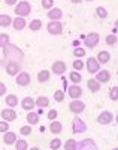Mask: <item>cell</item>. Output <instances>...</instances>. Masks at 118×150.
<instances>
[{
    "label": "cell",
    "instance_id": "6da1fadb",
    "mask_svg": "<svg viewBox=\"0 0 118 150\" xmlns=\"http://www.w3.org/2000/svg\"><path fill=\"white\" fill-rule=\"evenodd\" d=\"M3 50V57L5 59H9V62H20L22 60V51L18 48V47H15V45H6L5 48H2Z\"/></svg>",
    "mask_w": 118,
    "mask_h": 150
},
{
    "label": "cell",
    "instance_id": "7a4b0ae2",
    "mask_svg": "<svg viewBox=\"0 0 118 150\" xmlns=\"http://www.w3.org/2000/svg\"><path fill=\"white\" fill-rule=\"evenodd\" d=\"M30 12H32V5L29 2L21 0V3H17V6H15V15L25 18L27 15H30Z\"/></svg>",
    "mask_w": 118,
    "mask_h": 150
},
{
    "label": "cell",
    "instance_id": "3957f363",
    "mask_svg": "<svg viewBox=\"0 0 118 150\" xmlns=\"http://www.w3.org/2000/svg\"><path fill=\"white\" fill-rule=\"evenodd\" d=\"M82 39H84V45H85L87 48L93 50V48H96V47L99 45V42H100V35L93 32V33H88L87 36H84Z\"/></svg>",
    "mask_w": 118,
    "mask_h": 150
},
{
    "label": "cell",
    "instance_id": "277c9868",
    "mask_svg": "<svg viewBox=\"0 0 118 150\" xmlns=\"http://www.w3.org/2000/svg\"><path fill=\"white\" fill-rule=\"evenodd\" d=\"M46 30L49 35H54V36H58L63 33V24L60 21H49L48 26H46Z\"/></svg>",
    "mask_w": 118,
    "mask_h": 150
},
{
    "label": "cell",
    "instance_id": "5b68a950",
    "mask_svg": "<svg viewBox=\"0 0 118 150\" xmlns=\"http://www.w3.org/2000/svg\"><path fill=\"white\" fill-rule=\"evenodd\" d=\"M87 71L91 74V75H96L99 71H100V63H99V60L97 59H94V57H88L87 59Z\"/></svg>",
    "mask_w": 118,
    "mask_h": 150
},
{
    "label": "cell",
    "instance_id": "8992f818",
    "mask_svg": "<svg viewBox=\"0 0 118 150\" xmlns=\"http://www.w3.org/2000/svg\"><path fill=\"white\" fill-rule=\"evenodd\" d=\"M72 128H73V134H82V132L87 131V125H85V122L81 117L75 116L73 123H72Z\"/></svg>",
    "mask_w": 118,
    "mask_h": 150
},
{
    "label": "cell",
    "instance_id": "52a82bcc",
    "mask_svg": "<svg viewBox=\"0 0 118 150\" xmlns=\"http://www.w3.org/2000/svg\"><path fill=\"white\" fill-rule=\"evenodd\" d=\"M6 74L11 75V77H17V75L21 72V65L18 63V62H8L6 65Z\"/></svg>",
    "mask_w": 118,
    "mask_h": 150
},
{
    "label": "cell",
    "instance_id": "ba28073f",
    "mask_svg": "<svg viewBox=\"0 0 118 150\" xmlns=\"http://www.w3.org/2000/svg\"><path fill=\"white\" fill-rule=\"evenodd\" d=\"M69 110L73 112V114H79V112H82L85 110V104L81 101V99H73V101L69 104Z\"/></svg>",
    "mask_w": 118,
    "mask_h": 150
},
{
    "label": "cell",
    "instance_id": "9c48e42d",
    "mask_svg": "<svg viewBox=\"0 0 118 150\" xmlns=\"http://www.w3.org/2000/svg\"><path fill=\"white\" fill-rule=\"evenodd\" d=\"M66 71H67V66H66V63H64L63 60H57V62L52 63L51 72L54 74V75H63Z\"/></svg>",
    "mask_w": 118,
    "mask_h": 150
},
{
    "label": "cell",
    "instance_id": "30bf717a",
    "mask_svg": "<svg viewBox=\"0 0 118 150\" xmlns=\"http://www.w3.org/2000/svg\"><path fill=\"white\" fill-rule=\"evenodd\" d=\"M15 81L20 87H25L30 84V74L29 72H20L17 77H15Z\"/></svg>",
    "mask_w": 118,
    "mask_h": 150
},
{
    "label": "cell",
    "instance_id": "8fae6325",
    "mask_svg": "<svg viewBox=\"0 0 118 150\" xmlns=\"http://www.w3.org/2000/svg\"><path fill=\"white\" fill-rule=\"evenodd\" d=\"M112 120H114V116L111 111H102L97 116V123H100V125H109V123H112Z\"/></svg>",
    "mask_w": 118,
    "mask_h": 150
},
{
    "label": "cell",
    "instance_id": "7c38bea8",
    "mask_svg": "<svg viewBox=\"0 0 118 150\" xmlns=\"http://www.w3.org/2000/svg\"><path fill=\"white\" fill-rule=\"evenodd\" d=\"M78 150H99V149L93 140L87 138V140H82L81 143H78Z\"/></svg>",
    "mask_w": 118,
    "mask_h": 150
},
{
    "label": "cell",
    "instance_id": "4fadbf2b",
    "mask_svg": "<svg viewBox=\"0 0 118 150\" xmlns=\"http://www.w3.org/2000/svg\"><path fill=\"white\" fill-rule=\"evenodd\" d=\"M0 116H2V120L14 122L17 119V112L14 111V108H3L2 112H0Z\"/></svg>",
    "mask_w": 118,
    "mask_h": 150
},
{
    "label": "cell",
    "instance_id": "5bb4252c",
    "mask_svg": "<svg viewBox=\"0 0 118 150\" xmlns=\"http://www.w3.org/2000/svg\"><path fill=\"white\" fill-rule=\"evenodd\" d=\"M70 99H79L82 96V87H79L78 84H72L69 87V90H67Z\"/></svg>",
    "mask_w": 118,
    "mask_h": 150
},
{
    "label": "cell",
    "instance_id": "9a60e30c",
    "mask_svg": "<svg viewBox=\"0 0 118 150\" xmlns=\"http://www.w3.org/2000/svg\"><path fill=\"white\" fill-rule=\"evenodd\" d=\"M51 21H60L63 18V11L58 8H52L51 11H48V15H46Z\"/></svg>",
    "mask_w": 118,
    "mask_h": 150
},
{
    "label": "cell",
    "instance_id": "2e32d148",
    "mask_svg": "<svg viewBox=\"0 0 118 150\" xmlns=\"http://www.w3.org/2000/svg\"><path fill=\"white\" fill-rule=\"evenodd\" d=\"M17 141H18V137H17L15 132L8 131L6 134H3V143H5V144H8V146H11V144H17Z\"/></svg>",
    "mask_w": 118,
    "mask_h": 150
},
{
    "label": "cell",
    "instance_id": "e0dca14e",
    "mask_svg": "<svg viewBox=\"0 0 118 150\" xmlns=\"http://www.w3.org/2000/svg\"><path fill=\"white\" fill-rule=\"evenodd\" d=\"M21 107H22L24 111H32V110H34V107H36V101H34L33 98L27 96V98H24V99H22Z\"/></svg>",
    "mask_w": 118,
    "mask_h": 150
},
{
    "label": "cell",
    "instance_id": "ac0fdd59",
    "mask_svg": "<svg viewBox=\"0 0 118 150\" xmlns=\"http://www.w3.org/2000/svg\"><path fill=\"white\" fill-rule=\"evenodd\" d=\"M96 80L102 84V83H108L109 80H111V72L109 71H106V69H100L97 74H96Z\"/></svg>",
    "mask_w": 118,
    "mask_h": 150
},
{
    "label": "cell",
    "instance_id": "d6986e66",
    "mask_svg": "<svg viewBox=\"0 0 118 150\" xmlns=\"http://www.w3.org/2000/svg\"><path fill=\"white\" fill-rule=\"evenodd\" d=\"M87 87H88V90L91 92V93H97L102 87H100V83L96 80V78H90L88 81H87Z\"/></svg>",
    "mask_w": 118,
    "mask_h": 150
},
{
    "label": "cell",
    "instance_id": "ffe728a7",
    "mask_svg": "<svg viewBox=\"0 0 118 150\" xmlns=\"http://www.w3.org/2000/svg\"><path fill=\"white\" fill-rule=\"evenodd\" d=\"M12 26H14L15 30H22V29L27 27V21H25L24 17H17V18H14V23H12Z\"/></svg>",
    "mask_w": 118,
    "mask_h": 150
},
{
    "label": "cell",
    "instance_id": "44dd1931",
    "mask_svg": "<svg viewBox=\"0 0 118 150\" xmlns=\"http://www.w3.org/2000/svg\"><path fill=\"white\" fill-rule=\"evenodd\" d=\"M96 59L99 60V63H100V65H106L108 62L111 60V54H109V51L103 50V51H99V54H97Z\"/></svg>",
    "mask_w": 118,
    "mask_h": 150
},
{
    "label": "cell",
    "instance_id": "7402d4cb",
    "mask_svg": "<svg viewBox=\"0 0 118 150\" xmlns=\"http://www.w3.org/2000/svg\"><path fill=\"white\" fill-rule=\"evenodd\" d=\"M49 131H51V134L58 135V134L63 131V125H61L58 120H52V122L49 123Z\"/></svg>",
    "mask_w": 118,
    "mask_h": 150
},
{
    "label": "cell",
    "instance_id": "603a6c76",
    "mask_svg": "<svg viewBox=\"0 0 118 150\" xmlns=\"http://www.w3.org/2000/svg\"><path fill=\"white\" fill-rule=\"evenodd\" d=\"M5 102L8 104V107H9V108H15V107L20 104L18 96H17V95H8V96L5 98Z\"/></svg>",
    "mask_w": 118,
    "mask_h": 150
},
{
    "label": "cell",
    "instance_id": "cb8c5ba5",
    "mask_svg": "<svg viewBox=\"0 0 118 150\" xmlns=\"http://www.w3.org/2000/svg\"><path fill=\"white\" fill-rule=\"evenodd\" d=\"M51 78V72L48 69H42L41 72L37 74V81L39 83H48Z\"/></svg>",
    "mask_w": 118,
    "mask_h": 150
},
{
    "label": "cell",
    "instance_id": "d4e9b609",
    "mask_svg": "<svg viewBox=\"0 0 118 150\" xmlns=\"http://www.w3.org/2000/svg\"><path fill=\"white\" fill-rule=\"evenodd\" d=\"M25 120H27V123L29 125H36V123H39V114L37 112H34V111H29L27 112V116H25Z\"/></svg>",
    "mask_w": 118,
    "mask_h": 150
},
{
    "label": "cell",
    "instance_id": "484cf974",
    "mask_svg": "<svg viewBox=\"0 0 118 150\" xmlns=\"http://www.w3.org/2000/svg\"><path fill=\"white\" fill-rule=\"evenodd\" d=\"M12 23H14V20L11 18V15H8V14L0 15V26L2 27H8V26H11Z\"/></svg>",
    "mask_w": 118,
    "mask_h": 150
},
{
    "label": "cell",
    "instance_id": "4316f807",
    "mask_svg": "<svg viewBox=\"0 0 118 150\" xmlns=\"http://www.w3.org/2000/svg\"><path fill=\"white\" fill-rule=\"evenodd\" d=\"M69 78H70V81H72L73 84H79V83L82 81V75L78 72V71H72L70 75H69Z\"/></svg>",
    "mask_w": 118,
    "mask_h": 150
},
{
    "label": "cell",
    "instance_id": "83f0119b",
    "mask_svg": "<svg viewBox=\"0 0 118 150\" xmlns=\"http://www.w3.org/2000/svg\"><path fill=\"white\" fill-rule=\"evenodd\" d=\"M63 149L64 150H78V141H75L73 138L67 140L66 143L63 144Z\"/></svg>",
    "mask_w": 118,
    "mask_h": 150
},
{
    "label": "cell",
    "instance_id": "f1b7e54d",
    "mask_svg": "<svg viewBox=\"0 0 118 150\" xmlns=\"http://www.w3.org/2000/svg\"><path fill=\"white\" fill-rule=\"evenodd\" d=\"M48 105H49V99H48L46 96H39V98L36 99V107L45 108V107H48Z\"/></svg>",
    "mask_w": 118,
    "mask_h": 150
},
{
    "label": "cell",
    "instance_id": "f546056e",
    "mask_svg": "<svg viewBox=\"0 0 118 150\" xmlns=\"http://www.w3.org/2000/svg\"><path fill=\"white\" fill-rule=\"evenodd\" d=\"M29 29L32 30V32H39L42 29V21L41 20H33L30 24H29Z\"/></svg>",
    "mask_w": 118,
    "mask_h": 150
},
{
    "label": "cell",
    "instance_id": "4dcf8cb0",
    "mask_svg": "<svg viewBox=\"0 0 118 150\" xmlns=\"http://www.w3.org/2000/svg\"><path fill=\"white\" fill-rule=\"evenodd\" d=\"M60 147H63V143H61L60 138H52L49 141V149L51 150H58Z\"/></svg>",
    "mask_w": 118,
    "mask_h": 150
},
{
    "label": "cell",
    "instance_id": "1f68e13d",
    "mask_svg": "<svg viewBox=\"0 0 118 150\" xmlns=\"http://www.w3.org/2000/svg\"><path fill=\"white\" fill-rule=\"evenodd\" d=\"M96 15H97L99 18L105 20V18L108 17V11H106V8H103V6H97V9H96Z\"/></svg>",
    "mask_w": 118,
    "mask_h": 150
},
{
    "label": "cell",
    "instance_id": "d6a6232c",
    "mask_svg": "<svg viewBox=\"0 0 118 150\" xmlns=\"http://www.w3.org/2000/svg\"><path fill=\"white\" fill-rule=\"evenodd\" d=\"M109 99H111V101H118V86L111 87V90H109Z\"/></svg>",
    "mask_w": 118,
    "mask_h": 150
},
{
    "label": "cell",
    "instance_id": "836d02e7",
    "mask_svg": "<svg viewBox=\"0 0 118 150\" xmlns=\"http://www.w3.org/2000/svg\"><path fill=\"white\" fill-rule=\"evenodd\" d=\"M9 41H11V38H9L8 33H2V35H0V45H2V48L9 45Z\"/></svg>",
    "mask_w": 118,
    "mask_h": 150
},
{
    "label": "cell",
    "instance_id": "e575fe53",
    "mask_svg": "<svg viewBox=\"0 0 118 150\" xmlns=\"http://www.w3.org/2000/svg\"><path fill=\"white\" fill-rule=\"evenodd\" d=\"M15 146H17V147H15L17 150H29V144H27V141L22 140V138H21V140H18Z\"/></svg>",
    "mask_w": 118,
    "mask_h": 150
},
{
    "label": "cell",
    "instance_id": "d590c367",
    "mask_svg": "<svg viewBox=\"0 0 118 150\" xmlns=\"http://www.w3.org/2000/svg\"><path fill=\"white\" fill-rule=\"evenodd\" d=\"M20 134L21 135H30L32 134V125H24V126H21L20 128Z\"/></svg>",
    "mask_w": 118,
    "mask_h": 150
},
{
    "label": "cell",
    "instance_id": "8d00e7d4",
    "mask_svg": "<svg viewBox=\"0 0 118 150\" xmlns=\"http://www.w3.org/2000/svg\"><path fill=\"white\" fill-rule=\"evenodd\" d=\"M72 66H73V69H75V71L79 72V71H82L84 63H82V60H81V59H76V60L73 62V63H72Z\"/></svg>",
    "mask_w": 118,
    "mask_h": 150
},
{
    "label": "cell",
    "instance_id": "74e56055",
    "mask_svg": "<svg viewBox=\"0 0 118 150\" xmlns=\"http://www.w3.org/2000/svg\"><path fill=\"white\" fill-rule=\"evenodd\" d=\"M42 8L46 11H51L54 8V0H42Z\"/></svg>",
    "mask_w": 118,
    "mask_h": 150
},
{
    "label": "cell",
    "instance_id": "f35d334b",
    "mask_svg": "<svg viewBox=\"0 0 118 150\" xmlns=\"http://www.w3.org/2000/svg\"><path fill=\"white\" fill-rule=\"evenodd\" d=\"M73 56H75L76 59L84 57V56H85V50H84V48H79V47L75 48V50H73Z\"/></svg>",
    "mask_w": 118,
    "mask_h": 150
},
{
    "label": "cell",
    "instance_id": "ab89813d",
    "mask_svg": "<svg viewBox=\"0 0 118 150\" xmlns=\"http://www.w3.org/2000/svg\"><path fill=\"white\" fill-rule=\"evenodd\" d=\"M54 99H55L57 102H63L64 101V92L63 90H57L54 93Z\"/></svg>",
    "mask_w": 118,
    "mask_h": 150
},
{
    "label": "cell",
    "instance_id": "60d3db41",
    "mask_svg": "<svg viewBox=\"0 0 118 150\" xmlns=\"http://www.w3.org/2000/svg\"><path fill=\"white\" fill-rule=\"evenodd\" d=\"M105 42H106V45H115L117 42V36L115 35H108L106 39H105Z\"/></svg>",
    "mask_w": 118,
    "mask_h": 150
},
{
    "label": "cell",
    "instance_id": "b9f144b4",
    "mask_svg": "<svg viewBox=\"0 0 118 150\" xmlns=\"http://www.w3.org/2000/svg\"><path fill=\"white\" fill-rule=\"evenodd\" d=\"M9 131V123L6 120H2V123H0V132L2 134H6Z\"/></svg>",
    "mask_w": 118,
    "mask_h": 150
},
{
    "label": "cell",
    "instance_id": "7bdbcfd3",
    "mask_svg": "<svg viewBox=\"0 0 118 150\" xmlns=\"http://www.w3.org/2000/svg\"><path fill=\"white\" fill-rule=\"evenodd\" d=\"M57 116H58V111H57V110H51V111H48V114H46V117H48L51 122H52V120H55Z\"/></svg>",
    "mask_w": 118,
    "mask_h": 150
},
{
    "label": "cell",
    "instance_id": "ee69618b",
    "mask_svg": "<svg viewBox=\"0 0 118 150\" xmlns=\"http://www.w3.org/2000/svg\"><path fill=\"white\" fill-rule=\"evenodd\" d=\"M0 93H2V96L6 95V84H5V83L0 84Z\"/></svg>",
    "mask_w": 118,
    "mask_h": 150
},
{
    "label": "cell",
    "instance_id": "f6af8a7d",
    "mask_svg": "<svg viewBox=\"0 0 118 150\" xmlns=\"http://www.w3.org/2000/svg\"><path fill=\"white\" fill-rule=\"evenodd\" d=\"M5 3L9 5V6H12V5H15V3H17V0H5Z\"/></svg>",
    "mask_w": 118,
    "mask_h": 150
},
{
    "label": "cell",
    "instance_id": "bcb514c9",
    "mask_svg": "<svg viewBox=\"0 0 118 150\" xmlns=\"http://www.w3.org/2000/svg\"><path fill=\"white\" fill-rule=\"evenodd\" d=\"M29 150H41V149H39V147H30Z\"/></svg>",
    "mask_w": 118,
    "mask_h": 150
},
{
    "label": "cell",
    "instance_id": "7dc6e473",
    "mask_svg": "<svg viewBox=\"0 0 118 150\" xmlns=\"http://www.w3.org/2000/svg\"><path fill=\"white\" fill-rule=\"evenodd\" d=\"M112 150H118V147H114V149H112Z\"/></svg>",
    "mask_w": 118,
    "mask_h": 150
},
{
    "label": "cell",
    "instance_id": "c3c4849f",
    "mask_svg": "<svg viewBox=\"0 0 118 150\" xmlns=\"http://www.w3.org/2000/svg\"><path fill=\"white\" fill-rule=\"evenodd\" d=\"M117 123H118V114H117Z\"/></svg>",
    "mask_w": 118,
    "mask_h": 150
},
{
    "label": "cell",
    "instance_id": "681fc988",
    "mask_svg": "<svg viewBox=\"0 0 118 150\" xmlns=\"http://www.w3.org/2000/svg\"><path fill=\"white\" fill-rule=\"evenodd\" d=\"M117 27H118V21H117Z\"/></svg>",
    "mask_w": 118,
    "mask_h": 150
},
{
    "label": "cell",
    "instance_id": "f907efd6",
    "mask_svg": "<svg viewBox=\"0 0 118 150\" xmlns=\"http://www.w3.org/2000/svg\"><path fill=\"white\" fill-rule=\"evenodd\" d=\"M25 2H27V0H25Z\"/></svg>",
    "mask_w": 118,
    "mask_h": 150
}]
</instances>
